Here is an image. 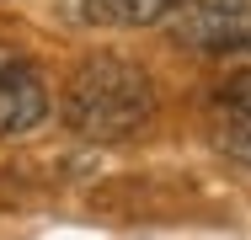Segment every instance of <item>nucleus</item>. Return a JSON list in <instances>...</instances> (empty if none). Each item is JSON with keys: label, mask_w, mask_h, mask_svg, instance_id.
I'll return each instance as SVG.
<instances>
[{"label": "nucleus", "mask_w": 251, "mask_h": 240, "mask_svg": "<svg viewBox=\"0 0 251 240\" xmlns=\"http://www.w3.org/2000/svg\"><path fill=\"white\" fill-rule=\"evenodd\" d=\"M155 118V86L150 75L118 53H97L75 70L70 91H64V123L80 139H134Z\"/></svg>", "instance_id": "f257e3e1"}, {"label": "nucleus", "mask_w": 251, "mask_h": 240, "mask_svg": "<svg viewBox=\"0 0 251 240\" xmlns=\"http://www.w3.org/2000/svg\"><path fill=\"white\" fill-rule=\"evenodd\" d=\"M171 38L198 53H251V0H182Z\"/></svg>", "instance_id": "f03ea898"}, {"label": "nucleus", "mask_w": 251, "mask_h": 240, "mask_svg": "<svg viewBox=\"0 0 251 240\" xmlns=\"http://www.w3.org/2000/svg\"><path fill=\"white\" fill-rule=\"evenodd\" d=\"M49 112V91L32 64L0 53V134H32Z\"/></svg>", "instance_id": "7ed1b4c3"}, {"label": "nucleus", "mask_w": 251, "mask_h": 240, "mask_svg": "<svg viewBox=\"0 0 251 240\" xmlns=\"http://www.w3.org/2000/svg\"><path fill=\"white\" fill-rule=\"evenodd\" d=\"M101 16L112 22H128V27H150V22H171V11L182 0H91Z\"/></svg>", "instance_id": "20e7f679"}, {"label": "nucleus", "mask_w": 251, "mask_h": 240, "mask_svg": "<svg viewBox=\"0 0 251 240\" xmlns=\"http://www.w3.org/2000/svg\"><path fill=\"white\" fill-rule=\"evenodd\" d=\"M219 149H225L230 160L251 166V112H230V123L219 128Z\"/></svg>", "instance_id": "39448f33"}, {"label": "nucleus", "mask_w": 251, "mask_h": 240, "mask_svg": "<svg viewBox=\"0 0 251 240\" xmlns=\"http://www.w3.org/2000/svg\"><path fill=\"white\" fill-rule=\"evenodd\" d=\"M219 101H225L230 112H251V70H246V75H235V80H225Z\"/></svg>", "instance_id": "423d86ee"}]
</instances>
